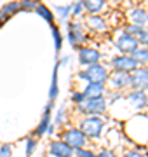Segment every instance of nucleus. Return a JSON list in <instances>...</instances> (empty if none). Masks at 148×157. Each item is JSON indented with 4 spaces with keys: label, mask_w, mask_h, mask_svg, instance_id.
Instances as JSON below:
<instances>
[{
    "label": "nucleus",
    "mask_w": 148,
    "mask_h": 157,
    "mask_svg": "<svg viewBox=\"0 0 148 157\" xmlns=\"http://www.w3.org/2000/svg\"><path fill=\"white\" fill-rule=\"evenodd\" d=\"M108 108V101L105 96H96V98H86L84 101L77 103V112L84 115H103Z\"/></svg>",
    "instance_id": "1"
},
{
    "label": "nucleus",
    "mask_w": 148,
    "mask_h": 157,
    "mask_svg": "<svg viewBox=\"0 0 148 157\" xmlns=\"http://www.w3.org/2000/svg\"><path fill=\"white\" fill-rule=\"evenodd\" d=\"M108 68L105 67L103 63H94L86 67V70L79 72V78L86 80V82H99V84H106L108 80Z\"/></svg>",
    "instance_id": "2"
},
{
    "label": "nucleus",
    "mask_w": 148,
    "mask_h": 157,
    "mask_svg": "<svg viewBox=\"0 0 148 157\" xmlns=\"http://www.w3.org/2000/svg\"><path fill=\"white\" fill-rule=\"evenodd\" d=\"M103 126H105V121H103L99 115H87L80 121L79 129L91 140H98L103 133Z\"/></svg>",
    "instance_id": "3"
},
{
    "label": "nucleus",
    "mask_w": 148,
    "mask_h": 157,
    "mask_svg": "<svg viewBox=\"0 0 148 157\" xmlns=\"http://www.w3.org/2000/svg\"><path fill=\"white\" fill-rule=\"evenodd\" d=\"M66 28H68V42L72 47L79 49L82 44H86L89 37L86 33V28L80 21H70L66 23Z\"/></svg>",
    "instance_id": "4"
},
{
    "label": "nucleus",
    "mask_w": 148,
    "mask_h": 157,
    "mask_svg": "<svg viewBox=\"0 0 148 157\" xmlns=\"http://www.w3.org/2000/svg\"><path fill=\"white\" fill-rule=\"evenodd\" d=\"M61 140L66 141L73 150L75 148H82V147H86L87 143H89V138H87L79 128H70V129H66V131H63Z\"/></svg>",
    "instance_id": "5"
},
{
    "label": "nucleus",
    "mask_w": 148,
    "mask_h": 157,
    "mask_svg": "<svg viewBox=\"0 0 148 157\" xmlns=\"http://www.w3.org/2000/svg\"><path fill=\"white\" fill-rule=\"evenodd\" d=\"M138 45L139 44H138L136 37L125 33V32H122V33H119L117 37H115V47L119 49L120 54H129V56H131L132 52L136 51Z\"/></svg>",
    "instance_id": "6"
},
{
    "label": "nucleus",
    "mask_w": 148,
    "mask_h": 157,
    "mask_svg": "<svg viewBox=\"0 0 148 157\" xmlns=\"http://www.w3.org/2000/svg\"><path fill=\"white\" fill-rule=\"evenodd\" d=\"M106 82L110 84L112 91H122V93H124V89H129V87H131V73L113 70V72L108 75V80H106Z\"/></svg>",
    "instance_id": "7"
},
{
    "label": "nucleus",
    "mask_w": 148,
    "mask_h": 157,
    "mask_svg": "<svg viewBox=\"0 0 148 157\" xmlns=\"http://www.w3.org/2000/svg\"><path fill=\"white\" fill-rule=\"evenodd\" d=\"M131 89L148 91V67H136L131 72Z\"/></svg>",
    "instance_id": "8"
},
{
    "label": "nucleus",
    "mask_w": 148,
    "mask_h": 157,
    "mask_svg": "<svg viewBox=\"0 0 148 157\" xmlns=\"http://www.w3.org/2000/svg\"><path fill=\"white\" fill-rule=\"evenodd\" d=\"M110 67L117 70V72H127L131 73L134 68L138 67V63L132 59V56L129 54H119V56H113L110 59Z\"/></svg>",
    "instance_id": "9"
},
{
    "label": "nucleus",
    "mask_w": 148,
    "mask_h": 157,
    "mask_svg": "<svg viewBox=\"0 0 148 157\" xmlns=\"http://www.w3.org/2000/svg\"><path fill=\"white\" fill-rule=\"evenodd\" d=\"M79 63L82 67H89L94 63H99L101 59V52L94 47H87V45H80L79 49Z\"/></svg>",
    "instance_id": "10"
},
{
    "label": "nucleus",
    "mask_w": 148,
    "mask_h": 157,
    "mask_svg": "<svg viewBox=\"0 0 148 157\" xmlns=\"http://www.w3.org/2000/svg\"><path fill=\"white\" fill-rule=\"evenodd\" d=\"M125 101L131 105L134 110H143V108L148 107V96H146V91H138V89H132L131 93H127L125 96Z\"/></svg>",
    "instance_id": "11"
},
{
    "label": "nucleus",
    "mask_w": 148,
    "mask_h": 157,
    "mask_svg": "<svg viewBox=\"0 0 148 157\" xmlns=\"http://www.w3.org/2000/svg\"><path fill=\"white\" fill-rule=\"evenodd\" d=\"M73 148L63 140H56L49 143V154L52 157H73Z\"/></svg>",
    "instance_id": "12"
},
{
    "label": "nucleus",
    "mask_w": 148,
    "mask_h": 157,
    "mask_svg": "<svg viewBox=\"0 0 148 157\" xmlns=\"http://www.w3.org/2000/svg\"><path fill=\"white\" fill-rule=\"evenodd\" d=\"M86 26L91 32H106L108 30V23H106V19L105 17H101L99 14H89L86 19Z\"/></svg>",
    "instance_id": "13"
},
{
    "label": "nucleus",
    "mask_w": 148,
    "mask_h": 157,
    "mask_svg": "<svg viewBox=\"0 0 148 157\" xmlns=\"http://www.w3.org/2000/svg\"><path fill=\"white\" fill-rule=\"evenodd\" d=\"M127 17H129L131 23L139 25V26H146L148 25V11H145L141 7H132L129 14H127Z\"/></svg>",
    "instance_id": "14"
},
{
    "label": "nucleus",
    "mask_w": 148,
    "mask_h": 157,
    "mask_svg": "<svg viewBox=\"0 0 148 157\" xmlns=\"http://www.w3.org/2000/svg\"><path fill=\"white\" fill-rule=\"evenodd\" d=\"M86 98H96V96H105L106 94V86L99 82H87L86 87L82 89Z\"/></svg>",
    "instance_id": "15"
},
{
    "label": "nucleus",
    "mask_w": 148,
    "mask_h": 157,
    "mask_svg": "<svg viewBox=\"0 0 148 157\" xmlns=\"http://www.w3.org/2000/svg\"><path fill=\"white\" fill-rule=\"evenodd\" d=\"M84 2V9L89 14H101L106 11V0H82Z\"/></svg>",
    "instance_id": "16"
},
{
    "label": "nucleus",
    "mask_w": 148,
    "mask_h": 157,
    "mask_svg": "<svg viewBox=\"0 0 148 157\" xmlns=\"http://www.w3.org/2000/svg\"><path fill=\"white\" fill-rule=\"evenodd\" d=\"M51 112H44V115H42V119H40L39 126H37V129L33 131V136L35 138H40V136H44L47 133V128H49V124H51Z\"/></svg>",
    "instance_id": "17"
},
{
    "label": "nucleus",
    "mask_w": 148,
    "mask_h": 157,
    "mask_svg": "<svg viewBox=\"0 0 148 157\" xmlns=\"http://www.w3.org/2000/svg\"><path fill=\"white\" fill-rule=\"evenodd\" d=\"M132 59L138 63V67H146L148 65V47H143V45H138L136 51L131 54Z\"/></svg>",
    "instance_id": "18"
},
{
    "label": "nucleus",
    "mask_w": 148,
    "mask_h": 157,
    "mask_svg": "<svg viewBox=\"0 0 148 157\" xmlns=\"http://www.w3.org/2000/svg\"><path fill=\"white\" fill-rule=\"evenodd\" d=\"M59 61L54 63V70H52V80H51V89H49V100H56L59 94V86H57V72H59Z\"/></svg>",
    "instance_id": "19"
},
{
    "label": "nucleus",
    "mask_w": 148,
    "mask_h": 157,
    "mask_svg": "<svg viewBox=\"0 0 148 157\" xmlns=\"http://www.w3.org/2000/svg\"><path fill=\"white\" fill-rule=\"evenodd\" d=\"M19 11H21L19 2H9V4H6V6H2L0 14H2V17H4V19H9V17H12L14 14H17Z\"/></svg>",
    "instance_id": "20"
},
{
    "label": "nucleus",
    "mask_w": 148,
    "mask_h": 157,
    "mask_svg": "<svg viewBox=\"0 0 148 157\" xmlns=\"http://www.w3.org/2000/svg\"><path fill=\"white\" fill-rule=\"evenodd\" d=\"M35 12L40 16V19H44V21L49 23V25H54V14H52V11L47 6L39 4V6H37V9H35Z\"/></svg>",
    "instance_id": "21"
},
{
    "label": "nucleus",
    "mask_w": 148,
    "mask_h": 157,
    "mask_svg": "<svg viewBox=\"0 0 148 157\" xmlns=\"http://www.w3.org/2000/svg\"><path fill=\"white\" fill-rule=\"evenodd\" d=\"M66 119H68V107H66V105H61V107L57 108L56 117H54V122H52V124L57 128V126H61Z\"/></svg>",
    "instance_id": "22"
},
{
    "label": "nucleus",
    "mask_w": 148,
    "mask_h": 157,
    "mask_svg": "<svg viewBox=\"0 0 148 157\" xmlns=\"http://www.w3.org/2000/svg\"><path fill=\"white\" fill-rule=\"evenodd\" d=\"M51 30H52V39H54V49H56V52H59L63 47V35L56 25H51Z\"/></svg>",
    "instance_id": "23"
},
{
    "label": "nucleus",
    "mask_w": 148,
    "mask_h": 157,
    "mask_svg": "<svg viewBox=\"0 0 148 157\" xmlns=\"http://www.w3.org/2000/svg\"><path fill=\"white\" fill-rule=\"evenodd\" d=\"M143 30H145V26H139V25H134V23H129V25H125L124 26V32L125 33L132 35V37H139V33H141Z\"/></svg>",
    "instance_id": "24"
},
{
    "label": "nucleus",
    "mask_w": 148,
    "mask_h": 157,
    "mask_svg": "<svg viewBox=\"0 0 148 157\" xmlns=\"http://www.w3.org/2000/svg\"><path fill=\"white\" fill-rule=\"evenodd\" d=\"M39 4H40L39 0H21L19 2L21 11H24V12H35V9H37Z\"/></svg>",
    "instance_id": "25"
},
{
    "label": "nucleus",
    "mask_w": 148,
    "mask_h": 157,
    "mask_svg": "<svg viewBox=\"0 0 148 157\" xmlns=\"http://www.w3.org/2000/svg\"><path fill=\"white\" fill-rule=\"evenodd\" d=\"M54 11L59 16V19H68L72 16V6H56Z\"/></svg>",
    "instance_id": "26"
},
{
    "label": "nucleus",
    "mask_w": 148,
    "mask_h": 157,
    "mask_svg": "<svg viewBox=\"0 0 148 157\" xmlns=\"http://www.w3.org/2000/svg\"><path fill=\"white\" fill-rule=\"evenodd\" d=\"M37 148V138H26V150H24V157H31V154Z\"/></svg>",
    "instance_id": "27"
},
{
    "label": "nucleus",
    "mask_w": 148,
    "mask_h": 157,
    "mask_svg": "<svg viewBox=\"0 0 148 157\" xmlns=\"http://www.w3.org/2000/svg\"><path fill=\"white\" fill-rule=\"evenodd\" d=\"M84 11H86V9H84V2H82V0H77L75 4H72V16L79 17V16H82Z\"/></svg>",
    "instance_id": "28"
},
{
    "label": "nucleus",
    "mask_w": 148,
    "mask_h": 157,
    "mask_svg": "<svg viewBox=\"0 0 148 157\" xmlns=\"http://www.w3.org/2000/svg\"><path fill=\"white\" fill-rule=\"evenodd\" d=\"M73 157H96V154L89 148H86V147H82V148H75Z\"/></svg>",
    "instance_id": "29"
},
{
    "label": "nucleus",
    "mask_w": 148,
    "mask_h": 157,
    "mask_svg": "<svg viewBox=\"0 0 148 157\" xmlns=\"http://www.w3.org/2000/svg\"><path fill=\"white\" fill-rule=\"evenodd\" d=\"M70 100H72V103H75V105H77V103H80V101L86 100V96H84L82 89H80V91H73V93H72V96H70Z\"/></svg>",
    "instance_id": "30"
},
{
    "label": "nucleus",
    "mask_w": 148,
    "mask_h": 157,
    "mask_svg": "<svg viewBox=\"0 0 148 157\" xmlns=\"http://www.w3.org/2000/svg\"><path fill=\"white\" fill-rule=\"evenodd\" d=\"M138 44L143 45V47H148V30H143L139 37H138Z\"/></svg>",
    "instance_id": "31"
},
{
    "label": "nucleus",
    "mask_w": 148,
    "mask_h": 157,
    "mask_svg": "<svg viewBox=\"0 0 148 157\" xmlns=\"http://www.w3.org/2000/svg\"><path fill=\"white\" fill-rule=\"evenodd\" d=\"M0 157H12L11 145H2L0 147Z\"/></svg>",
    "instance_id": "32"
},
{
    "label": "nucleus",
    "mask_w": 148,
    "mask_h": 157,
    "mask_svg": "<svg viewBox=\"0 0 148 157\" xmlns=\"http://www.w3.org/2000/svg\"><path fill=\"white\" fill-rule=\"evenodd\" d=\"M96 157H117V154H115L113 150H108V148H105V150H99V152H98Z\"/></svg>",
    "instance_id": "33"
},
{
    "label": "nucleus",
    "mask_w": 148,
    "mask_h": 157,
    "mask_svg": "<svg viewBox=\"0 0 148 157\" xmlns=\"http://www.w3.org/2000/svg\"><path fill=\"white\" fill-rule=\"evenodd\" d=\"M122 157H145V155H143L141 152H138V150H127Z\"/></svg>",
    "instance_id": "34"
},
{
    "label": "nucleus",
    "mask_w": 148,
    "mask_h": 157,
    "mask_svg": "<svg viewBox=\"0 0 148 157\" xmlns=\"http://www.w3.org/2000/svg\"><path fill=\"white\" fill-rule=\"evenodd\" d=\"M70 59H72L70 56H63L61 59H57V61H59V65H66V63H70Z\"/></svg>",
    "instance_id": "35"
},
{
    "label": "nucleus",
    "mask_w": 148,
    "mask_h": 157,
    "mask_svg": "<svg viewBox=\"0 0 148 157\" xmlns=\"http://www.w3.org/2000/svg\"><path fill=\"white\" fill-rule=\"evenodd\" d=\"M4 21H6V19H4V17H2V14H0V26L4 25Z\"/></svg>",
    "instance_id": "36"
},
{
    "label": "nucleus",
    "mask_w": 148,
    "mask_h": 157,
    "mask_svg": "<svg viewBox=\"0 0 148 157\" xmlns=\"http://www.w3.org/2000/svg\"><path fill=\"white\" fill-rule=\"evenodd\" d=\"M146 157H148V155H146Z\"/></svg>",
    "instance_id": "37"
}]
</instances>
